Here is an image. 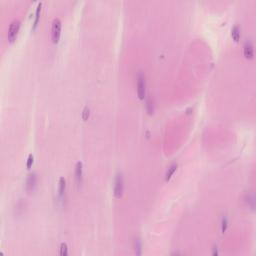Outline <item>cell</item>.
I'll use <instances>...</instances> for the list:
<instances>
[{
    "label": "cell",
    "mask_w": 256,
    "mask_h": 256,
    "mask_svg": "<svg viewBox=\"0 0 256 256\" xmlns=\"http://www.w3.org/2000/svg\"><path fill=\"white\" fill-rule=\"evenodd\" d=\"M177 168V163H173V164H171L169 166V168L168 170L166 171V174H165V179H166V181H168V180L171 178V176H172V174L174 173V171L176 170Z\"/></svg>",
    "instance_id": "8fae6325"
},
{
    "label": "cell",
    "mask_w": 256,
    "mask_h": 256,
    "mask_svg": "<svg viewBox=\"0 0 256 256\" xmlns=\"http://www.w3.org/2000/svg\"><path fill=\"white\" fill-rule=\"evenodd\" d=\"M221 224H222V225H221V231H222L223 233H224V232L226 231V229H227V225H228L226 217H224L223 219H222V222H221Z\"/></svg>",
    "instance_id": "e0dca14e"
},
{
    "label": "cell",
    "mask_w": 256,
    "mask_h": 256,
    "mask_svg": "<svg viewBox=\"0 0 256 256\" xmlns=\"http://www.w3.org/2000/svg\"><path fill=\"white\" fill-rule=\"evenodd\" d=\"M67 254H68L67 244H66V243H61V245H60V255L66 256Z\"/></svg>",
    "instance_id": "5bb4252c"
},
{
    "label": "cell",
    "mask_w": 256,
    "mask_h": 256,
    "mask_svg": "<svg viewBox=\"0 0 256 256\" xmlns=\"http://www.w3.org/2000/svg\"><path fill=\"white\" fill-rule=\"evenodd\" d=\"M33 160H34L33 154H29V155H28V158H27V162H26L27 168H30V167L32 166V164H33Z\"/></svg>",
    "instance_id": "2e32d148"
},
{
    "label": "cell",
    "mask_w": 256,
    "mask_h": 256,
    "mask_svg": "<svg viewBox=\"0 0 256 256\" xmlns=\"http://www.w3.org/2000/svg\"><path fill=\"white\" fill-rule=\"evenodd\" d=\"M231 36L235 41H238L240 38V28L238 27V25H234L233 28L231 30Z\"/></svg>",
    "instance_id": "30bf717a"
},
{
    "label": "cell",
    "mask_w": 256,
    "mask_h": 256,
    "mask_svg": "<svg viewBox=\"0 0 256 256\" xmlns=\"http://www.w3.org/2000/svg\"><path fill=\"white\" fill-rule=\"evenodd\" d=\"M61 35V21L59 18H54L52 21V26H51V37L54 43L59 41Z\"/></svg>",
    "instance_id": "3957f363"
},
{
    "label": "cell",
    "mask_w": 256,
    "mask_h": 256,
    "mask_svg": "<svg viewBox=\"0 0 256 256\" xmlns=\"http://www.w3.org/2000/svg\"><path fill=\"white\" fill-rule=\"evenodd\" d=\"M124 189V177L123 173L118 172L116 174L115 179H114V187H113V193L116 198H120L123 194Z\"/></svg>",
    "instance_id": "6da1fadb"
},
{
    "label": "cell",
    "mask_w": 256,
    "mask_h": 256,
    "mask_svg": "<svg viewBox=\"0 0 256 256\" xmlns=\"http://www.w3.org/2000/svg\"><path fill=\"white\" fill-rule=\"evenodd\" d=\"M19 28H20V21L18 19H14L10 23L8 29V40L10 42H13L15 40L17 33L19 31Z\"/></svg>",
    "instance_id": "277c9868"
},
{
    "label": "cell",
    "mask_w": 256,
    "mask_h": 256,
    "mask_svg": "<svg viewBox=\"0 0 256 256\" xmlns=\"http://www.w3.org/2000/svg\"><path fill=\"white\" fill-rule=\"evenodd\" d=\"M146 109H147L149 114L153 113V111H154V106H153V102L151 100V98H148L147 101H146Z\"/></svg>",
    "instance_id": "4fadbf2b"
},
{
    "label": "cell",
    "mask_w": 256,
    "mask_h": 256,
    "mask_svg": "<svg viewBox=\"0 0 256 256\" xmlns=\"http://www.w3.org/2000/svg\"><path fill=\"white\" fill-rule=\"evenodd\" d=\"M65 188H66V180L64 177L59 178V186H58V200L63 201L64 194H65Z\"/></svg>",
    "instance_id": "52a82bcc"
},
{
    "label": "cell",
    "mask_w": 256,
    "mask_h": 256,
    "mask_svg": "<svg viewBox=\"0 0 256 256\" xmlns=\"http://www.w3.org/2000/svg\"><path fill=\"white\" fill-rule=\"evenodd\" d=\"M41 6H42V3H41V2H39L38 4H37L36 11H35V19H34V23H33V29H35L36 26H37V24H38L39 17H40V10H41Z\"/></svg>",
    "instance_id": "9c48e42d"
},
{
    "label": "cell",
    "mask_w": 256,
    "mask_h": 256,
    "mask_svg": "<svg viewBox=\"0 0 256 256\" xmlns=\"http://www.w3.org/2000/svg\"><path fill=\"white\" fill-rule=\"evenodd\" d=\"M243 53H244V56L246 58H249V59L253 58L254 48H253V45H252V43L250 41L245 42L244 46H243Z\"/></svg>",
    "instance_id": "ba28073f"
},
{
    "label": "cell",
    "mask_w": 256,
    "mask_h": 256,
    "mask_svg": "<svg viewBox=\"0 0 256 256\" xmlns=\"http://www.w3.org/2000/svg\"><path fill=\"white\" fill-rule=\"evenodd\" d=\"M83 165L82 162L78 161L75 165V180H76L77 185L79 186L82 183V175H83Z\"/></svg>",
    "instance_id": "8992f818"
},
{
    "label": "cell",
    "mask_w": 256,
    "mask_h": 256,
    "mask_svg": "<svg viewBox=\"0 0 256 256\" xmlns=\"http://www.w3.org/2000/svg\"><path fill=\"white\" fill-rule=\"evenodd\" d=\"M89 107L88 106H85L83 111H82V119L83 120H87L88 117H89Z\"/></svg>",
    "instance_id": "9a60e30c"
},
{
    "label": "cell",
    "mask_w": 256,
    "mask_h": 256,
    "mask_svg": "<svg viewBox=\"0 0 256 256\" xmlns=\"http://www.w3.org/2000/svg\"><path fill=\"white\" fill-rule=\"evenodd\" d=\"M135 253L136 255H141L142 254V244H141V240L139 238H136L135 239Z\"/></svg>",
    "instance_id": "7c38bea8"
},
{
    "label": "cell",
    "mask_w": 256,
    "mask_h": 256,
    "mask_svg": "<svg viewBox=\"0 0 256 256\" xmlns=\"http://www.w3.org/2000/svg\"><path fill=\"white\" fill-rule=\"evenodd\" d=\"M146 94V80L145 74L142 71H139L137 75V95L139 99H144Z\"/></svg>",
    "instance_id": "7a4b0ae2"
},
{
    "label": "cell",
    "mask_w": 256,
    "mask_h": 256,
    "mask_svg": "<svg viewBox=\"0 0 256 256\" xmlns=\"http://www.w3.org/2000/svg\"><path fill=\"white\" fill-rule=\"evenodd\" d=\"M37 184V175L35 172H31L27 176L26 179V189L27 191H33Z\"/></svg>",
    "instance_id": "5b68a950"
}]
</instances>
